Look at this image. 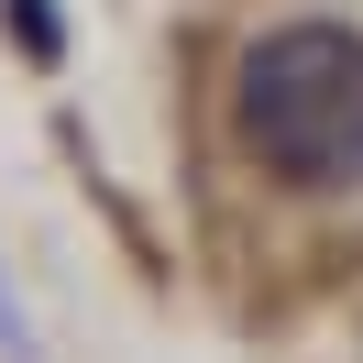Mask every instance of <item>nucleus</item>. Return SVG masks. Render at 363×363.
<instances>
[{
  "instance_id": "nucleus-1",
  "label": "nucleus",
  "mask_w": 363,
  "mask_h": 363,
  "mask_svg": "<svg viewBox=\"0 0 363 363\" xmlns=\"http://www.w3.org/2000/svg\"><path fill=\"white\" fill-rule=\"evenodd\" d=\"M231 133L286 187L363 177V33L352 23H275L231 67Z\"/></svg>"
},
{
  "instance_id": "nucleus-2",
  "label": "nucleus",
  "mask_w": 363,
  "mask_h": 363,
  "mask_svg": "<svg viewBox=\"0 0 363 363\" xmlns=\"http://www.w3.org/2000/svg\"><path fill=\"white\" fill-rule=\"evenodd\" d=\"M11 23H23V45H33V67H55V0H11Z\"/></svg>"
},
{
  "instance_id": "nucleus-3",
  "label": "nucleus",
  "mask_w": 363,
  "mask_h": 363,
  "mask_svg": "<svg viewBox=\"0 0 363 363\" xmlns=\"http://www.w3.org/2000/svg\"><path fill=\"white\" fill-rule=\"evenodd\" d=\"M0 352H11V363L33 352V330H23V297H11V275H0Z\"/></svg>"
}]
</instances>
